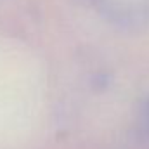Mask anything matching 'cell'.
<instances>
[{"instance_id":"2","label":"cell","mask_w":149,"mask_h":149,"mask_svg":"<svg viewBox=\"0 0 149 149\" xmlns=\"http://www.w3.org/2000/svg\"><path fill=\"white\" fill-rule=\"evenodd\" d=\"M146 120H148V125H149V101H148V106H146Z\"/></svg>"},{"instance_id":"1","label":"cell","mask_w":149,"mask_h":149,"mask_svg":"<svg viewBox=\"0 0 149 149\" xmlns=\"http://www.w3.org/2000/svg\"><path fill=\"white\" fill-rule=\"evenodd\" d=\"M99 2L102 7L114 14L116 17L123 19H139L149 12V0H94Z\"/></svg>"}]
</instances>
